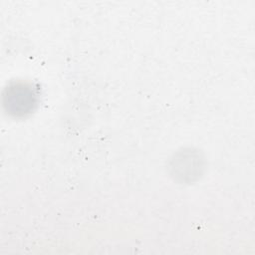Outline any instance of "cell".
I'll return each mask as SVG.
<instances>
[{
    "instance_id": "1",
    "label": "cell",
    "mask_w": 255,
    "mask_h": 255,
    "mask_svg": "<svg viewBox=\"0 0 255 255\" xmlns=\"http://www.w3.org/2000/svg\"><path fill=\"white\" fill-rule=\"evenodd\" d=\"M3 103L9 114L24 116L30 113L36 105L37 94L31 85L15 83L6 88Z\"/></svg>"
}]
</instances>
